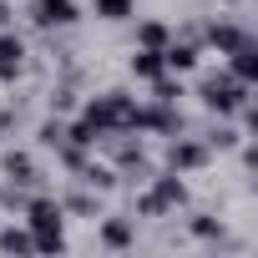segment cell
Returning a JSON list of instances; mask_svg holds the SVG:
<instances>
[{
  "label": "cell",
  "mask_w": 258,
  "mask_h": 258,
  "mask_svg": "<svg viewBox=\"0 0 258 258\" xmlns=\"http://www.w3.org/2000/svg\"><path fill=\"white\" fill-rule=\"evenodd\" d=\"M101 243L106 248H126V243H132V223H121V218L101 223Z\"/></svg>",
  "instance_id": "cell-14"
},
{
  "label": "cell",
  "mask_w": 258,
  "mask_h": 258,
  "mask_svg": "<svg viewBox=\"0 0 258 258\" xmlns=\"http://www.w3.org/2000/svg\"><path fill=\"white\" fill-rule=\"evenodd\" d=\"M182 203H187V187H182L177 177H157V187L137 198V213H142V218H162L167 208H182Z\"/></svg>",
  "instance_id": "cell-3"
},
{
  "label": "cell",
  "mask_w": 258,
  "mask_h": 258,
  "mask_svg": "<svg viewBox=\"0 0 258 258\" xmlns=\"http://www.w3.org/2000/svg\"><path fill=\"white\" fill-rule=\"evenodd\" d=\"M36 137H41V147H61V142H66V121H61V116L41 121V132H36Z\"/></svg>",
  "instance_id": "cell-15"
},
{
  "label": "cell",
  "mask_w": 258,
  "mask_h": 258,
  "mask_svg": "<svg viewBox=\"0 0 258 258\" xmlns=\"http://www.w3.org/2000/svg\"><path fill=\"white\" fill-rule=\"evenodd\" d=\"M26 218H31V248H36V253H61V248H66V238H61L66 208H61L56 198H31V203H26Z\"/></svg>",
  "instance_id": "cell-1"
},
{
  "label": "cell",
  "mask_w": 258,
  "mask_h": 258,
  "mask_svg": "<svg viewBox=\"0 0 258 258\" xmlns=\"http://www.w3.org/2000/svg\"><path fill=\"white\" fill-rule=\"evenodd\" d=\"M203 41H208V46H218V51L228 56L233 46H243V41H248V31H243L238 21H213V26L203 31Z\"/></svg>",
  "instance_id": "cell-7"
},
{
  "label": "cell",
  "mask_w": 258,
  "mask_h": 258,
  "mask_svg": "<svg viewBox=\"0 0 258 258\" xmlns=\"http://www.w3.org/2000/svg\"><path fill=\"white\" fill-rule=\"evenodd\" d=\"M162 71H167V66H162V51H147V46H142V51L132 56V76H137V81H157Z\"/></svg>",
  "instance_id": "cell-11"
},
{
  "label": "cell",
  "mask_w": 258,
  "mask_h": 258,
  "mask_svg": "<svg viewBox=\"0 0 258 258\" xmlns=\"http://www.w3.org/2000/svg\"><path fill=\"white\" fill-rule=\"evenodd\" d=\"M71 106H76V91H71V86H61V91L51 96V111H71Z\"/></svg>",
  "instance_id": "cell-22"
},
{
  "label": "cell",
  "mask_w": 258,
  "mask_h": 258,
  "mask_svg": "<svg viewBox=\"0 0 258 258\" xmlns=\"http://www.w3.org/2000/svg\"><path fill=\"white\" fill-rule=\"evenodd\" d=\"M167 41H172V31H167L162 21H142V26H137V46H147V51H162Z\"/></svg>",
  "instance_id": "cell-12"
},
{
  "label": "cell",
  "mask_w": 258,
  "mask_h": 258,
  "mask_svg": "<svg viewBox=\"0 0 258 258\" xmlns=\"http://www.w3.org/2000/svg\"><path fill=\"white\" fill-rule=\"evenodd\" d=\"M238 142V132H233V126H218V132L208 137V147H233Z\"/></svg>",
  "instance_id": "cell-23"
},
{
  "label": "cell",
  "mask_w": 258,
  "mask_h": 258,
  "mask_svg": "<svg viewBox=\"0 0 258 258\" xmlns=\"http://www.w3.org/2000/svg\"><path fill=\"white\" fill-rule=\"evenodd\" d=\"M228 56H233V76H238L243 86H253V81H258V41L248 36V41H243V46H233Z\"/></svg>",
  "instance_id": "cell-8"
},
{
  "label": "cell",
  "mask_w": 258,
  "mask_h": 258,
  "mask_svg": "<svg viewBox=\"0 0 258 258\" xmlns=\"http://www.w3.org/2000/svg\"><path fill=\"white\" fill-rule=\"evenodd\" d=\"M31 21L41 31H66L81 21V11H76V0H31Z\"/></svg>",
  "instance_id": "cell-4"
},
{
  "label": "cell",
  "mask_w": 258,
  "mask_h": 258,
  "mask_svg": "<svg viewBox=\"0 0 258 258\" xmlns=\"http://www.w3.org/2000/svg\"><path fill=\"white\" fill-rule=\"evenodd\" d=\"M192 233H198V238H218V233H223V223L203 213V218H192Z\"/></svg>",
  "instance_id": "cell-21"
},
{
  "label": "cell",
  "mask_w": 258,
  "mask_h": 258,
  "mask_svg": "<svg viewBox=\"0 0 258 258\" xmlns=\"http://www.w3.org/2000/svg\"><path fill=\"white\" fill-rule=\"evenodd\" d=\"M26 203H31V198H26V187H16V182L0 187V208H21V213H26Z\"/></svg>",
  "instance_id": "cell-19"
},
{
  "label": "cell",
  "mask_w": 258,
  "mask_h": 258,
  "mask_svg": "<svg viewBox=\"0 0 258 258\" xmlns=\"http://www.w3.org/2000/svg\"><path fill=\"white\" fill-rule=\"evenodd\" d=\"M96 16L101 21H126L132 16V0H96Z\"/></svg>",
  "instance_id": "cell-17"
},
{
  "label": "cell",
  "mask_w": 258,
  "mask_h": 258,
  "mask_svg": "<svg viewBox=\"0 0 258 258\" xmlns=\"http://www.w3.org/2000/svg\"><path fill=\"white\" fill-rule=\"evenodd\" d=\"M0 172H6V182H16V187H36L41 182V172H36V162L26 152H6L0 157Z\"/></svg>",
  "instance_id": "cell-6"
},
{
  "label": "cell",
  "mask_w": 258,
  "mask_h": 258,
  "mask_svg": "<svg viewBox=\"0 0 258 258\" xmlns=\"http://www.w3.org/2000/svg\"><path fill=\"white\" fill-rule=\"evenodd\" d=\"M243 101H248V86H243L233 71H223V76H208V81H203V106H208V111L228 116V111H238Z\"/></svg>",
  "instance_id": "cell-2"
},
{
  "label": "cell",
  "mask_w": 258,
  "mask_h": 258,
  "mask_svg": "<svg viewBox=\"0 0 258 258\" xmlns=\"http://www.w3.org/2000/svg\"><path fill=\"white\" fill-rule=\"evenodd\" d=\"M61 208H71V213H81V218H91V213H96V198H91V192H71V198H66Z\"/></svg>",
  "instance_id": "cell-20"
},
{
  "label": "cell",
  "mask_w": 258,
  "mask_h": 258,
  "mask_svg": "<svg viewBox=\"0 0 258 258\" xmlns=\"http://www.w3.org/2000/svg\"><path fill=\"white\" fill-rule=\"evenodd\" d=\"M6 26H16V11L6 6V0H0V31H6Z\"/></svg>",
  "instance_id": "cell-24"
},
{
  "label": "cell",
  "mask_w": 258,
  "mask_h": 258,
  "mask_svg": "<svg viewBox=\"0 0 258 258\" xmlns=\"http://www.w3.org/2000/svg\"><path fill=\"white\" fill-rule=\"evenodd\" d=\"M167 162H172V172H192V167L208 162V142H172Z\"/></svg>",
  "instance_id": "cell-10"
},
{
  "label": "cell",
  "mask_w": 258,
  "mask_h": 258,
  "mask_svg": "<svg viewBox=\"0 0 258 258\" xmlns=\"http://www.w3.org/2000/svg\"><path fill=\"white\" fill-rule=\"evenodd\" d=\"M81 182H86V187H96V192H111V187H116V172H111V167L86 162V167H81Z\"/></svg>",
  "instance_id": "cell-13"
},
{
  "label": "cell",
  "mask_w": 258,
  "mask_h": 258,
  "mask_svg": "<svg viewBox=\"0 0 258 258\" xmlns=\"http://www.w3.org/2000/svg\"><path fill=\"white\" fill-rule=\"evenodd\" d=\"M152 91H157V101H167V106H177V96H182V81H172L167 71L152 81Z\"/></svg>",
  "instance_id": "cell-18"
},
{
  "label": "cell",
  "mask_w": 258,
  "mask_h": 258,
  "mask_svg": "<svg viewBox=\"0 0 258 258\" xmlns=\"http://www.w3.org/2000/svg\"><path fill=\"white\" fill-rule=\"evenodd\" d=\"M0 248H6V253H31V233L26 228H6V233H0Z\"/></svg>",
  "instance_id": "cell-16"
},
{
  "label": "cell",
  "mask_w": 258,
  "mask_h": 258,
  "mask_svg": "<svg viewBox=\"0 0 258 258\" xmlns=\"http://www.w3.org/2000/svg\"><path fill=\"white\" fill-rule=\"evenodd\" d=\"M21 61H26V46H21V36L6 26V31H0V81H16V76H21Z\"/></svg>",
  "instance_id": "cell-5"
},
{
  "label": "cell",
  "mask_w": 258,
  "mask_h": 258,
  "mask_svg": "<svg viewBox=\"0 0 258 258\" xmlns=\"http://www.w3.org/2000/svg\"><path fill=\"white\" fill-rule=\"evenodd\" d=\"M198 56H203L198 41H167V46H162V66H167V71H192Z\"/></svg>",
  "instance_id": "cell-9"
}]
</instances>
